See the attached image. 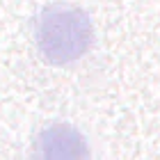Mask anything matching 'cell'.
Masks as SVG:
<instances>
[{"label":"cell","instance_id":"1","mask_svg":"<svg viewBox=\"0 0 160 160\" xmlns=\"http://www.w3.org/2000/svg\"><path fill=\"white\" fill-rule=\"evenodd\" d=\"M94 28L89 16L71 5H53L37 18L34 41L48 64L62 67L80 60L92 46Z\"/></svg>","mask_w":160,"mask_h":160},{"label":"cell","instance_id":"2","mask_svg":"<svg viewBox=\"0 0 160 160\" xmlns=\"http://www.w3.org/2000/svg\"><path fill=\"white\" fill-rule=\"evenodd\" d=\"M37 153L43 158H82L89 151L82 135L67 123H53L37 137Z\"/></svg>","mask_w":160,"mask_h":160}]
</instances>
